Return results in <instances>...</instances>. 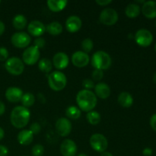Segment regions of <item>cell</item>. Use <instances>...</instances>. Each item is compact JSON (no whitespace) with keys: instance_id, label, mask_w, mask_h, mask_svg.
Listing matches in <instances>:
<instances>
[{"instance_id":"1","label":"cell","mask_w":156,"mask_h":156,"mask_svg":"<svg viewBox=\"0 0 156 156\" xmlns=\"http://www.w3.org/2000/svg\"><path fill=\"white\" fill-rule=\"evenodd\" d=\"M97 96L89 90H81L76 95V103L79 108L85 112L91 111L97 105Z\"/></svg>"},{"instance_id":"2","label":"cell","mask_w":156,"mask_h":156,"mask_svg":"<svg viewBox=\"0 0 156 156\" xmlns=\"http://www.w3.org/2000/svg\"><path fill=\"white\" fill-rule=\"evenodd\" d=\"M30 118V112L23 106H17L11 112L10 121L14 127L22 129L25 127Z\"/></svg>"},{"instance_id":"3","label":"cell","mask_w":156,"mask_h":156,"mask_svg":"<svg viewBox=\"0 0 156 156\" xmlns=\"http://www.w3.org/2000/svg\"><path fill=\"white\" fill-rule=\"evenodd\" d=\"M112 59L111 56L105 51L95 52L91 57V65L94 69L107 70L111 66Z\"/></svg>"},{"instance_id":"4","label":"cell","mask_w":156,"mask_h":156,"mask_svg":"<svg viewBox=\"0 0 156 156\" xmlns=\"http://www.w3.org/2000/svg\"><path fill=\"white\" fill-rule=\"evenodd\" d=\"M48 84L50 88L53 91H62L66 86V76L60 71L53 72L48 76Z\"/></svg>"},{"instance_id":"5","label":"cell","mask_w":156,"mask_h":156,"mask_svg":"<svg viewBox=\"0 0 156 156\" xmlns=\"http://www.w3.org/2000/svg\"><path fill=\"white\" fill-rule=\"evenodd\" d=\"M5 68L9 74L12 76H20L24 70L23 61L18 57H11L5 61Z\"/></svg>"},{"instance_id":"6","label":"cell","mask_w":156,"mask_h":156,"mask_svg":"<svg viewBox=\"0 0 156 156\" xmlns=\"http://www.w3.org/2000/svg\"><path fill=\"white\" fill-rule=\"evenodd\" d=\"M90 146L94 151L98 152H106L108 149V141L106 137L101 133H94L90 137Z\"/></svg>"},{"instance_id":"7","label":"cell","mask_w":156,"mask_h":156,"mask_svg":"<svg viewBox=\"0 0 156 156\" xmlns=\"http://www.w3.org/2000/svg\"><path fill=\"white\" fill-rule=\"evenodd\" d=\"M40 50L34 46H30L24 50L22 53V61L28 66H33L39 60Z\"/></svg>"},{"instance_id":"8","label":"cell","mask_w":156,"mask_h":156,"mask_svg":"<svg viewBox=\"0 0 156 156\" xmlns=\"http://www.w3.org/2000/svg\"><path fill=\"white\" fill-rule=\"evenodd\" d=\"M99 20L105 25L112 26L118 21V14L114 9L107 8L101 11L99 16Z\"/></svg>"},{"instance_id":"9","label":"cell","mask_w":156,"mask_h":156,"mask_svg":"<svg viewBox=\"0 0 156 156\" xmlns=\"http://www.w3.org/2000/svg\"><path fill=\"white\" fill-rule=\"evenodd\" d=\"M31 41L30 35L23 31L16 32L11 37L12 45L17 48H25L29 46Z\"/></svg>"},{"instance_id":"10","label":"cell","mask_w":156,"mask_h":156,"mask_svg":"<svg viewBox=\"0 0 156 156\" xmlns=\"http://www.w3.org/2000/svg\"><path fill=\"white\" fill-rule=\"evenodd\" d=\"M135 41L140 47H147L152 44L153 41V36L149 30L142 28L137 30L136 33Z\"/></svg>"},{"instance_id":"11","label":"cell","mask_w":156,"mask_h":156,"mask_svg":"<svg viewBox=\"0 0 156 156\" xmlns=\"http://www.w3.org/2000/svg\"><path fill=\"white\" fill-rule=\"evenodd\" d=\"M56 130L57 133L62 137H66L70 134L72 131V123L69 119L66 117H61L56 122Z\"/></svg>"},{"instance_id":"12","label":"cell","mask_w":156,"mask_h":156,"mask_svg":"<svg viewBox=\"0 0 156 156\" xmlns=\"http://www.w3.org/2000/svg\"><path fill=\"white\" fill-rule=\"evenodd\" d=\"M90 62V57L88 53L83 51H76L72 56V62L78 68L85 67Z\"/></svg>"},{"instance_id":"13","label":"cell","mask_w":156,"mask_h":156,"mask_svg":"<svg viewBox=\"0 0 156 156\" xmlns=\"http://www.w3.org/2000/svg\"><path fill=\"white\" fill-rule=\"evenodd\" d=\"M77 146L73 140L66 139L60 145V152L62 156H75L77 153Z\"/></svg>"},{"instance_id":"14","label":"cell","mask_w":156,"mask_h":156,"mask_svg":"<svg viewBox=\"0 0 156 156\" xmlns=\"http://www.w3.org/2000/svg\"><path fill=\"white\" fill-rule=\"evenodd\" d=\"M69 59L68 56L66 53L63 52H59L56 53L53 57V64L56 69L59 70L64 69L66 68L69 65Z\"/></svg>"},{"instance_id":"15","label":"cell","mask_w":156,"mask_h":156,"mask_svg":"<svg viewBox=\"0 0 156 156\" xmlns=\"http://www.w3.org/2000/svg\"><path fill=\"white\" fill-rule=\"evenodd\" d=\"M82 21L80 18L76 15L69 16L66 21V28L69 33H76L81 29Z\"/></svg>"},{"instance_id":"16","label":"cell","mask_w":156,"mask_h":156,"mask_svg":"<svg viewBox=\"0 0 156 156\" xmlns=\"http://www.w3.org/2000/svg\"><path fill=\"white\" fill-rule=\"evenodd\" d=\"M27 30L31 36L39 37L46 31V27L40 21H32L27 26Z\"/></svg>"},{"instance_id":"17","label":"cell","mask_w":156,"mask_h":156,"mask_svg":"<svg viewBox=\"0 0 156 156\" xmlns=\"http://www.w3.org/2000/svg\"><path fill=\"white\" fill-rule=\"evenodd\" d=\"M23 94H24L23 91L21 88H17V87H9L5 91V95L9 102L17 103V102L21 101Z\"/></svg>"},{"instance_id":"18","label":"cell","mask_w":156,"mask_h":156,"mask_svg":"<svg viewBox=\"0 0 156 156\" xmlns=\"http://www.w3.org/2000/svg\"><path fill=\"white\" fill-rule=\"evenodd\" d=\"M142 12L146 18L153 19L156 18V2H145L142 7Z\"/></svg>"},{"instance_id":"19","label":"cell","mask_w":156,"mask_h":156,"mask_svg":"<svg viewBox=\"0 0 156 156\" xmlns=\"http://www.w3.org/2000/svg\"><path fill=\"white\" fill-rule=\"evenodd\" d=\"M94 94L101 99H107L111 94V88L108 84L99 82L94 85Z\"/></svg>"},{"instance_id":"20","label":"cell","mask_w":156,"mask_h":156,"mask_svg":"<svg viewBox=\"0 0 156 156\" xmlns=\"http://www.w3.org/2000/svg\"><path fill=\"white\" fill-rule=\"evenodd\" d=\"M18 143L22 146H28L33 142L34 134L30 129H23L18 134Z\"/></svg>"},{"instance_id":"21","label":"cell","mask_w":156,"mask_h":156,"mask_svg":"<svg viewBox=\"0 0 156 156\" xmlns=\"http://www.w3.org/2000/svg\"><path fill=\"white\" fill-rule=\"evenodd\" d=\"M66 0H48L47 2L49 9L53 12H59L63 10L67 5Z\"/></svg>"},{"instance_id":"22","label":"cell","mask_w":156,"mask_h":156,"mask_svg":"<svg viewBox=\"0 0 156 156\" xmlns=\"http://www.w3.org/2000/svg\"><path fill=\"white\" fill-rule=\"evenodd\" d=\"M117 101L119 105L123 108H129L133 104V98L129 92L123 91L119 94Z\"/></svg>"},{"instance_id":"23","label":"cell","mask_w":156,"mask_h":156,"mask_svg":"<svg viewBox=\"0 0 156 156\" xmlns=\"http://www.w3.org/2000/svg\"><path fill=\"white\" fill-rule=\"evenodd\" d=\"M140 7L136 3H130L126 6L125 9V14L129 18H135L138 17L140 14Z\"/></svg>"},{"instance_id":"24","label":"cell","mask_w":156,"mask_h":156,"mask_svg":"<svg viewBox=\"0 0 156 156\" xmlns=\"http://www.w3.org/2000/svg\"><path fill=\"white\" fill-rule=\"evenodd\" d=\"M46 31L53 36H57L62 32V26L58 21H53L46 27Z\"/></svg>"},{"instance_id":"25","label":"cell","mask_w":156,"mask_h":156,"mask_svg":"<svg viewBox=\"0 0 156 156\" xmlns=\"http://www.w3.org/2000/svg\"><path fill=\"white\" fill-rule=\"evenodd\" d=\"M27 24V20L26 17L23 15H17L14 17L12 24L13 27L17 30H22L26 27Z\"/></svg>"},{"instance_id":"26","label":"cell","mask_w":156,"mask_h":156,"mask_svg":"<svg viewBox=\"0 0 156 156\" xmlns=\"http://www.w3.org/2000/svg\"><path fill=\"white\" fill-rule=\"evenodd\" d=\"M38 68L43 73H49L51 72L52 68H53V63L49 59L43 58L38 62Z\"/></svg>"},{"instance_id":"27","label":"cell","mask_w":156,"mask_h":156,"mask_svg":"<svg viewBox=\"0 0 156 156\" xmlns=\"http://www.w3.org/2000/svg\"><path fill=\"white\" fill-rule=\"evenodd\" d=\"M81 110L78 107L70 106L66 110V115L72 120H77L81 117Z\"/></svg>"},{"instance_id":"28","label":"cell","mask_w":156,"mask_h":156,"mask_svg":"<svg viewBox=\"0 0 156 156\" xmlns=\"http://www.w3.org/2000/svg\"><path fill=\"white\" fill-rule=\"evenodd\" d=\"M21 101V103H22L23 107H24V108H30V107L33 106L34 104L35 97L32 93H25V94H23Z\"/></svg>"},{"instance_id":"29","label":"cell","mask_w":156,"mask_h":156,"mask_svg":"<svg viewBox=\"0 0 156 156\" xmlns=\"http://www.w3.org/2000/svg\"><path fill=\"white\" fill-rule=\"evenodd\" d=\"M86 119L88 123L91 125H98L101 122V117L100 114L97 111H91L88 112L86 115Z\"/></svg>"},{"instance_id":"30","label":"cell","mask_w":156,"mask_h":156,"mask_svg":"<svg viewBox=\"0 0 156 156\" xmlns=\"http://www.w3.org/2000/svg\"><path fill=\"white\" fill-rule=\"evenodd\" d=\"M81 46H82L83 52H85V53H88L92 50L93 47H94V44H93L92 40L90 38H86L82 41Z\"/></svg>"},{"instance_id":"31","label":"cell","mask_w":156,"mask_h":156,"mask_svg":"<svg viewBox=\"0 0 156 156\" xmlns=\"http://www.w3.org/2000/svg\"><path fill=\"white\" fill-rule=\"evenodd\" d=\"M44 148L41 144H36L32 148L31 153L33 156H42L44 155Z\"/></svg>"},{"instance_id":"32","label":"cell","mask_w":156,"mask_h":156,"mask_svg":"<svg viewBox=\"0 0 156 156\" xmlns=\"http://www.w3.org/2000/svg\"><path fill=\"white\" fill-rule=\"evenodd\" d=\"M82 86L85 88V90H89V91H91V89L94 88V83L91 79H85L82 81Z\"/></svg>"},{"instance_id":"33","label":"cell","mask_w":156,"mask_h":156,"mask_svg":"<svg viewBox=\"0 0 156 156\" xmlns=\"http://www.w3.org/2000/svg\"><path fill=\"white\" fill-rule=\"evenodd\" d=\"M104 77V73L102 70L99 69H94L92 73V79H94V81H97V82H99V81L101 80Z\"/></svg>"},{"instance_id":"34","label":"cell","mask_w":156,"mask_h":156,"mask_svg":"<svg viewBox=\"0 0 156 156\" xmlns=\"http://www.w3.org/2000/svg\"><path fill=\"white\" fill-rule=\"evenodd\" d=\"M34 47H36L37 48H38L40 50V49L43 48V47L45 46L46 44V41L44 39L43 37H37L36 39L34 40Z\"/></svg>"},{"instance_id":"35","label":"cell","mask_w":156,"mask_h":156,"mask_svg":"<svg viewBox=\"0 0 156 156\" xmlns=\"http://www.w3.org/2000/svg\"><path fill=\"white\" fill-rule=\"evenodd\" d=\"M9 57V51L5 47H0V61H6Z\"/></svg>"},{"instance_id":"36","label":"cell","mask_w":156,"mask_h":156,"mask_svg":"<svg viewBox=\"0 0 156 156\" xmlns=\"http://www.w3.org/2000/svg\"><path fill=\"white\" fill-rule=\"evenodd\" d=\"M30 130L31 131L32 133L34 135H37L41 130V125L38 123H33L31 125H30Z\"/></svg>"},{"instance_id":"37","label":"cell","mask_w":156,"mask_h":156,"mask_svg":"<svg viewBox=\"0 0 156 156\" xmlns=\"http://www.w3.org/2000/svg\"><path fill=\"white\" fill-rule=\"evenodd\" d=\"M9 154V149L5 146L0 145V156H7Z\"/></svg>"},{"instance_id":"38","label":"cell","mask_w":156,"mask_h":156,"mask_svg":"<svg viewBox=\"0 0 156 156\" xmlns=\"http://www.w3.org/2000/svg\"><path fill=\"white\" fill-rule=\"evenodd\" d=\"M150 126L153 130L156 132V114H154L150 118Z\"/></svg>"},{"instance_id":"39","label":"cell","mask_w":156,"mask_h":156,"mask_svg":"<svg viewBox=\"0 0 156 156\" xmlns=\"http://www.w3.org/2000/svg\"><path fill=\"white\" fill-rule=\"evenodd\" d=\"M95 2L100 6H106L112 2L111 0H96Z\"/></svg>"},{"instance_id":"40","label":"cell","mask_w":156,"mask_h":156,"mask_svg":"<svg viewBox=\"0 0 156 156\" xmlns=\"http://www.w3.org/2000/svg\"><path fill=\"white\" fill-rule=\"evenodd\" d=\"M153 153V151L151 148H145L143 150V155L144 156H151Z\"/></svg>"},{"instance_id":"41","label":"cell","mask_w":156,"mask_h":156,"mask_svg":"<svg viewBox=\"0 0 156 156\" xmlns=\"http://www.w3.org/2000/svg\"><path fill=\"white\" fill-rule=\"evenodd\" d=\"M5 111V105L2 101H0V116L3 115Z\"/></svg>"},{"instance_id":"42","label":"cell","mask_w":156,"mask_h":156,"mask_svg":"<svg viewBox=\"0 0 156 156\" xmlns=\"http://www.w3.org/2000/svg\"><path fill=\"white\" fill-rule=\"evenodd\" d=\"M5 24L2 21H0V36L3 34V33L5 32Z\"/></svg>"},{"instance_id":"43","label":"cell","mask_w":156,"mask_h":156,"mask_svg":"<svg viewBox=\"0 0 156 156\" xmlns=\"http://www.w3.org/2000/svg\"><path fill=\"white\" fill-rule=\"evenodd\" d=\"M5 136V132L2 127H0V140H2Z\"/></svg>"},{"instance_id":"44","label":"cell","mask_w":156,"mask_h":156,"mask_svg":"<svg viewBox=\"0 0 156 156\" xmlns=\"http://www.w3.org/2000/svg\"><path fill=\"white\" fill-rule=\"evenodd\" d=\"M101 156H114L111 152H104L101 154Z\"/></svg>"},{"instance_id":"45","label":"cell","mask_w":156,"mask_h":156,"mask_svg":"<svg viewBox=\"0 0 156 156\" xmlns=\"http://www.w3.org/2000/svg\"><path fill=\"white\" fill-rule=\"evenodd\" d=\"M153 82L156 84V72L155 74H154V76H153Z\"/></svg>"},{"instance_id":"46","label":"cell","mask_w":156,"mask_h":156,"mask_svg":"<svg viewBox=\"0 0 156 156\" xmlns=\"http://www.w3.org/2000/svg\"><path fill=\"white\" fill-rule=\"evenodd\" d=\"M77 156H88V155L85 153H81V154H79Z\"/></svg>"},{"instance_id":"47","label":"cell","mask_w":156,"mask_h":156,"mask_svg":"<svg viewBox=\"0 0 156 156\" xmlns=\"http://www.w3.org/2000/svg\"><path fill=\"white\" fill-rule=\"evenodd\" d=\"M155 52H156V44H155Z\"/></svg>"},{"instance_id":"48","label":"cell","mask_w":156,"mask_h":156,"mask_svg":"<svg viewBox=\"0 0 156 156\" xmlns=\"http://www.w3.org/2000/svg\"><path fill=\"white\" fill-rule=\"evenodd\" d=\"M155 26H156V21H155Z\"/></svg>"},{"instance_id":"49","label":"cell","mask_w":156,"mask_h":156,"mask_svg":"<svg viewBox=\"0 0 156 156\" xmlns=\"http://www.w3.org/2000/svg\"><path fill=\"white\" fill-rule=\"evenodd\" d=\"M0 3H1V1H0Z\"/></svg>"},{"instance_id":"50","label":"cell","mask_w":156,"mask_h":156,"mask_svg":"<svg viewBox=\"0 0 156 156\" xmlns=\"http://www.w3.org/2000/svg\"><path fill=\"white\" fill-rule=\"evenodd\" d=\"M23 156H26V155H23Z\"/></svg>"}]
</instances>
